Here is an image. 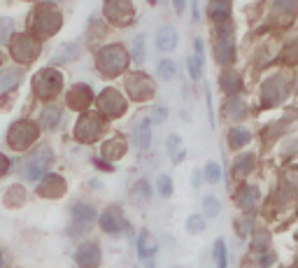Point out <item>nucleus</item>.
I'll return each instance as SVG.
<instances>
[{
  "label": "nucleus",
  "mask_w": 298,
  "mask_h": 268,
  "mask_svg": "<svg viewBox=\"0 0 298 268\" xmlns=\"http://www.w3.org/2000/svg\"><path fill=\"white\" fill-rule=\"evenodd\" d=\"M100 261V247L96 243H86L77 250V263L82 268H93Z\"/></svg>",
  "instance_id": "15"
},
{
  "label": "nucleus",
  "mask_w": 298,
  "mask_h": 268,
  "mask_svg": "<svg viewBox=\"0 0 298 268\" xmlns=\"http://www.w3.org/2000/svg\"><path fill=\"white\" fill-rule=\"evenodd\" d=\"M138 250H140V256L142 259H147V256H152L154 254V243H152V238H149V231H142L140 238H138Z\"/></svg>",
  "instance_id": "30"
},
{
  "label": "nucleus",
  "mask_w": 298,
  "mask_h": 268,
  "mask_svg": "<svg viewBox=\"0 0 298 268\" xmlns=\"http://www.w3.org/2000/svg\"><path fill=\"white\" fill-rule=\"evenodd\" d=\"M180 147H182V140H180V135H177V133H170V135H168V145H165V149H168V154H170L172 158H175L177 154L182 152Z\"/></svg>",
  "instance_id": "37"
},
{
  "label": "nucleus",
  "mask_w": 298,
  "mask_h": 268,
  "mask_svg": "<svg viewBox=\"0 0 298 268\" xmlns=\"http://www.w3.org/2000/svg\"><path fill=\"white\" fill-rule=\"evenodd\" d=\"M133 59L138 63L145 61V35H138L133 42Z\"/></svg>",
  "instance_id": "39"
},
{
  "label": "nucleus",
  "mask_w": 298,
  "mask_h": 268,
  "mask_svg": "<svg viewBox=\"0 0 298 268\" xmlns=\"http://www.w3.org/2000/svg\"><path fill=\"white\" fill-rule=\"evenodd\" d=\"M98 103H100V108H103L107 115H112V117H119L124 110H126L124 98L119 96L114 89H105V91L100 93V98H98Z\"/></svg>",
  "instance_id": "13"
},
{
  "label": "nucleus",
  "mask_w": 298,
  "mask_h": 268,
  "mask_svg": "<svg viewBox=\"0 0 298 268\" xmlns=\"http://www.w3.org/2000/svg\"><path fill=\"white\" fill-rule=\"evenodd\" d=\"M254 166H256V156L252 152H247L233 161V173H235V177H247L254 171Z\"/></svg>",
  "instance_id": "22"
},
{
  "label": "nucleus",
  "mask_w": 298,
  "mask_h": 268,
  "mask_svg": "<svg viewBox=\"0 0 298 268\" xmlns=\"http://www.w3.org/2000/svg\"><path fill=\"white\" fill-rule=\"evenodd\" d=\"M228 147L231 149H243V147H247L252 142V133L247 131V128H243V126H233L231 131H228Z\"/></svg>",
  "instance_id": "19"
},
{
  "label": "nucleus",
  "mask_w": 298,
  "mask_h": 268,
  "mask_svg": "<svg viewBox=\"0 0 298 268\" xmlns=\"http://www.w3.org/2000/svg\"><path fill=\"white\" fill-rule=\"evenodd\" d=\"M156 117H158V119H165V110H163V108H156Z\"/></svg>",
  "instance_id": "48"
},
{
  "label": "nucleus",
  "mask_w": 298,
  "mask_h": 268,
  "mask_svg": "<svg viewBox=\"0 0 298 268\" xmlns=\"http://www.w3.org/2000/svg\"><path fill=\"white\" fill-rule=\"evenodd\" d=\"M49 164H51V152H49V147L42 145L35 154H33L31 164H28V168H26V175H28V180L37 182V180L44 175V171H47Z\"/></svg>",
  "instance_id": "9"
},
{
  "label": "nucleus",
  "mask_w": 298,
  "mask_h": 268,
  "mask_svg": "<svg viewBox=\"0 0 298 268\" xmlns=\"http://www.w3.org/2000/svg\"><path fill=\"white\" fill-rule=\"evenodd\" d=\"M196 56L203 59V40H196Z\"/></svg>",
  "instance_id": "45"
},
{
  "label": "nucleus",
  "mask_w": 298,
  "mask_h": 268,
  "mask_svg": "<svg viewBox=\"0 0 298 268\" xmlns=\"http://www.w3.org/2000/svg\"><path fill=\"white\" fill-rule=\"evenodd\" d=\"M203 210H205L203 217H217V215L221 212L219 198H217V196H205V198H203Z\"/></svg>",
  "instance_id": "31"
},
{
  "label": "nucleus",
  "mask_w": 298,
  "mask_h": 268,
  "mask_svg": "<svg viewBox=\"0 0 298 268\" xmlns=\"http://www.w3.org/2000/svg\"><path fill=\"white\" fill-rule=\"evenodd\" d=\"M217 61L221 66H231L235 61V47H233V28H221L217 40Z\"/></svg>",
  "instance_id": "8"
},
{
  "label": "nucleus",
  "mask_w": 298,
  "mask_h": 268,
  "mask_svg": "<svg viewBox=\"0 0 298 268\" xmlns=\"http://www.w3.org/2000/svg\"><path fill=\"white\" fill-rule=\"evenodd\" d=\"M126 86H128V93H131L133 100H145V98H149V96H152V91H154V86H152V82H149V77L142 75V73L131 75V77L126 79Z\"/></svg>",
  "instance_id": "10"
},
{
  "label": "nucleus",
  "mask_w": 298,
  "mask_h": 268,
  "mask_svg": "<svg viewBox=\"0 0 298 268\" xmlns=\"http://www.w3.org/2000/svg\"><path fill=\"white\" fill-rule=\"evenodd\" d=\"M235 203H237L240 210H245V212L256 210L259 203H261V191H259V187H254V184H245L243 189L237 191V201Z\"/></svg>",
  "instance_id": "12"
},
{
  "label": "nucleus",
  "mask_w": 298,
  "mask_h": 268,
  "mask_svg": "<svg viewBox=\"0 0 298 268\" xmlns=\"http://www.w3.org/2000/svg\"><path fill=\"white\" fill-rule=\"evenodd\" d=\"M298 152V138H293V140H286L284 145H282V154H289V156H291V154H296Z\"/></svg>",
  "instance_id": "42"
},
{
  "label": "nucleus",
  "mask_w": 298,
  "mask_h": 268,
  "mask_svg": "<svg viewBox=\"0 0 298 268\" xmlns=\"http://www.w3.org/2000/svg\"><path fill=\"white\" fill-rule=\"evenodd\" d=\"M0 268H3V256H0Z\"/></svg>",
  "instance_id": "50"
},
{
  "label": "nucleus",
  "mask_w": 298,
  "mask_h": 268,
  "mask_svg": "<svg viewBox=\"0 0 298 268\" xmlns=\"http://www.w3.org/2000/svg\"><path fill=\"white\" fill-rule=\"evenodd\" d=\"M12 28H14L12 19H7V17L0 19V42H5L7 37H10V31H12Z\"/></svg>",
  "instance_id": "41"
},
{
  "label": "nucleus",
  "mask_w": 298,
  "mask_h": 268,
  "mask_svg": "<svg viewBox=\"0 0 298 268\" xmlns=\"http://www.w3.org/2000/svg\"><path fill=\"white\" fill-rule=\"evenodd\" d=\"M75 59H79V47L77 44H63L61 51L54 54V63H70V61H75Z\"/></svg>",
  "instance_id": "26"
},
{
  "label": "nucleus",
  "mask_w": 298,
  "mask_h": 268,
  "mask_svg": "<svg viewBox=\"0 0 298 268\" xmlns=\"http://www.w3.org/2000/svg\"><path fill=\"white\" fill-rule=\"evenodd\" d=\"M103 152H105V156H107V158H112V161H114L116 156H122V154L126 152V145H124L122 140H110L107 145L103 147Z\"/></svg>",
  "instance_id": "32"
},
{
  "label": "nucleus",
  "mask_w": 298,
  "mask_h": 268,
  "mask_svg": "<svg viewBox=\"0 0 298 268\" xmlns=\"http://www.w3.org/2000/svg\"><path fill=\"white\" fill-rule=\"evenodd\" d=\"M219 84L228 96H235V93L243 89V79H240V75H237L235 70L228 68V70H224V73L219 75Z\"/></svg>",
  "instance_id": "18"
},
{
  "label": "nucleus",
  "mask_w": 298,
  "mask_h": 268,
  "mask_svg": "<svg viewBox=\"0 0 298 268\" xmlns=\"http://www.w3.org/2000/svg\"><path fill=\"white\" fill-rule=\"evenodd\" d=\"M275 263H277V254H275L273 250L259 254V268H273Z\"/></svg>",
  "instance_id": "40"
},
{
  "label": "nucleus",
  "mask_w": 298,
  "mask_h": 268,
  "mask_svg": "<svg viewBox=\"0 0 298 268\" xmlns=\"http://www.w3.org/2000/svg\"><path fill=\"white\" fill-rule=\"evenodd\" d=\"M105 14L114 24H128L133 19V3L131 0H105Z\"/></svg>",
  "instance_id": "7"
},
{
  "label": "nucleus",
  "mask_w": 298,
  "mask_h": 268,
  "mask_svg": "<svg viewBox=\"0 0 298 268\" xmlns=\"http://www.w3.org/2000/svg\"><path fill=\"white\" fill-rule=\"evenodd\" d=\"M0 61H3V59H0Z\"/></svg>",
  "instance_id": "55"
},
{
  "label": "nucleus",
  "mask_w": 298,
  "mask_h": 268,
  "mask_svg": "<svg viewBox=\"0 0 298 268\" xmlns=\"http://www.w3.org/2000/svg\"><path fill=\"white\" fill-rule=\"evenodd\" d=\"M177 75V66H175V61H170V59H165V61H161L158 63V77L161 79H172Z\"/></svg>",
  "instance_id": "33"
},
{
  "label": "nucleus",
  "mask_w": 298,
  "mask_h": 268,
  "mask_svg": "<svg viewBox=\"0 0 298 268\" xmlns=\"http://www.w3.org/2000/svg\"><path fill=\"white\" fill-rule=\"evenodd\" d=\"M7 171V158L0 154V173H5Z\"/></svg>",
  "instance_id": "46"
},
{
  "label": "nucleus",
  "mask_w": 298,
  "mask_h": 268,
  "mask_svg": "<svg viewBox=\"0 0 298 268\" xmlns=\"http://www.w3.org/2000/svg\"><path fill=\"white\" fill-rule=\"evenodd\" d=\"M245 103L243 100H237V98H233L231 103H228V115H231V119L233 122H240V119H243L245 117Z\"/></svg>",
  "instance_id": "34"
},
{
  "label": "nucleus",
  "mask_w": 298,
  "mask_h": 268,
  "mask_svg": "<svg viewBox=\"0 0 298 268\" xmlns=\"http://www.w3.org/2000/svg\"><path fill=\"white\" fill-rule=\"evenodd\" d=\"M100 226H103V231H107V233H119L124 229V226H128L126 224V220L122 217V212L116 210V207H107L105 210V215L100 217Z\"/></svg>",
  "instance_id": "14"
},
{
  "label": "nucleus",
  "mask_w": 298,
  "mask_h": 268,
  "mask_svg": "<svg viewBox=\"0 0 298 268\" xmlns=\"http://www.w3.org/2000/svg\"><path fill=\"white\" fill-rule=\"evenodd\" d=\"M187 231L191 233V236H198V233H203L205 231V226H207V222H205V217L203 215H191V217H187Z\"/></svg>",
  "instance_id": "28"
},
{
  "label": "nucleus",
  "mask_w": 298,
  "mask_h": 268,
  "mask_svg": "<svg viewBox=\"0 0 298 268\" xmlns=\"http://www.w3.org/2000/svg\"><path fill=\"white\" fill-rule=\"evenodd\" d=\"M273 12L275 14H286V17H293L298 12V0H273Z\"/></svg>",
  "instance_id": "25"
},
{
  "label": "nucleus",
  "mask_w": 298,
  "mask_h": 268,
  "mask_svg": "<svg viewBox=\"0 0 298 268\" xmlns=\"http://www.w3.org/2000/svg\"><path fill=\"white\" fill-rule=\"evenodd\" d=\"M158 194L163 196V198H170L172 196V180L168 175L158 177Z\"/></svg>",
  "instance_id": "38"
},
{
  "label": "nucleus",
  "mask_w": 298,
  "mask_h": 268,
  "mask_svg": "<svg viewBox=\"0 0 298 268\" xmlns=\"http://www.w3.org/2000/svg\"><path fill=\"white\" fill-rule=\"evenodd\" d=\"M33 89L40 98H51L61 91V75L56 73L54 68H47L42 73H37L33 79Z\"/></svg>",
  "instance_id": "4"
},
{
  "label": "nucleus",
  "mask_w": 298,
  "mask_h": 268,
  "mask_svg": "<svg viewBox=\"0 0 298 268\" xmlns=\"http://www.w3.org/2000/svg\"><path fill=\"white\" fill-rule=\"evenodd\" d=\"M37 54H40V42H37L33 35H26V33H21L19 37H14V42H12V56L17 59L19 63H31V61H35Z\"/></svg>",
  "instance_id": "6"
},
{
  "label": "nucleus",
  "mask_w": 298,
  "mask_h": 268,
  "mask_svg": "<svg viewBox=\"0 0 298 268\" xmlns=\"http://www.w3.org/2000/svg\"><path fill=\"white\" fill-rule=\"evenodd\" d=\"M133 138H135V147L147 149L152 145V131H149V119H140L133 126Z\"/></svg>",
  "instance_id": "20"
},
{
  "label": "nucleus",
  "mask_w": 298,
  "mask_h": 268,
  "mask_svg": "<svg viewBox=\"0 0 298 268\" xmlns=\"http://www.w3.org/2000/svg\"><path fill=\"white\" fill-rule=\"evenodd\" d=\"M224 3H228V0H224Z\"/></svg>",
  "instance_id": "53"
},
{
  "label": "nucleus",
  "mask_w": 298,
  "mask_h": 268,
  "mask_svg": "<svg viewBox=\"0 0 298 268\" xmlns=\"http://www.w3.org/2000/svg\"><path fill=\"white\" fill-rule=\"evenodd\" d=\"M296 240H298V231H296Z\"/></svg>",
  "instance_id": "52"
},
{
  "label": "nucleus",
  "mask_w": 298,
  "mask_h": 268,
  "mask_svg": "<svg viewBox=\"0 0 298 268\" xmlns=\"http://www.w3.org/2000/svg\"><path fill=\"white\" fill-rule=\"evenodd\" d=\"M35 138H37V126L33 122H17L7 133V142L14 149H26Z\"/></svg>",
  "instance_id": "5"
},
{
  "label": "nucleus",
  "mask_w": 298,
  "mask_h": 268,
  "mask_svg": "<svg viewBox=\"0 0 298 268\" xmlns=\"http://www.w3.org/2000/svg\"><path fill=\"white\" fill-rule=\"evenodd\" d=\"M191 184H194L196 189H198V187L203 184V173L201 171H194V175H191Z\"/></svg>",
  "instance_id": "43"
},
{
  "label": "nucleus",
  "mask_w": 298,
  "mask_h": 268,
  "mask_svg": "<svg viewBox=\"0 0 298 268\" xmlns=\"http://www.w3.org/2000/svg\"><path fill=\"white\" fill-rule=\"evenodd\" d=\"M205 180L210 184H217L221 180V168L219 164H214V161H210V164L205 166Z\"/></svg>",
  "instance_id": "35"
},
{
  "label": "nucleus",
  "mask_w": 298,
  "mask_h": 268,
  "mask_svg": "<svg viewBox=\"0 0 298 268\" xmlns=\"http://www.w3.org/2000/svg\"><path fill=\"white\" fill-rule=\"evenodd\" d=\"M128 66V54L126 49L119 47V44H110V47H105L100 54H98V68H100V73L107 75V77H114Z\"/></svg>",
  "instance_id": "2"
},
{
  "label": "nucleus",
  "mask_w": 298,
  "mask_h": 268,
  "mask_svg": "<svg viewBox=\"0 0 298 268\" xmlns=\"http://www.w3.org/2000/svg\"><path fill=\"white\" fill-rule=\"evenodd\" d=\"M68 105L73 110H84L86 105H91V89L86 84H77L73 91L68 93Z\"/></svg>",
  "instance_id": "16"
},
{
  "label": "nucleus",
  "mask_w": 298,
  "mask_h": 268,
  "mask_svg": "<svg viewBox=\"0 0 298 268\" xmlns=\"http://www.w3.org/2000/svg\"><path fill=\"white\" fill-rule=\"evenodd\" d=\"M49 3H61V0H49Z\"/></svg>",
  "instance_id": "49"
},
{
  "label": "nucleus",
  "mask_w": 298,
  "mask_h": 268,
  "mask_svg": "<svg viewBox=\"0 0 298 268\" xmlns=\"http://www.w3.org/2000/svg\"><path fill=\"white\" fill-rule=\"evenodd\" d=\"M58 119H61V110H58L56 105H49V108H44L42 117H40V122H42L47 128H56Z\"/></svg>",
  "instance_id": "29"
},
{
  "label": "nucleus",
  "mask_w": 298,
  "mask_h": 268,
  "mask_svg": "<svg viewBox=\"0 0 298 268\" xmlns=\"http://www.w3.org/2000/svg\"><path fill=\"white\" fill-rule=\"evenodd\" d=\"M156 47L161 49V51H172V49L177 47V31L172 28V26H165V28H161V31H158Z\"/></svg>",
  "instance_id": "21"
},
{
  "label": "nucleus",
  "mask_w": 298,
  "mask_h": 268,
  "mask_svg": "<svg viewBox=\"0 0 298 268\" xmlns=\"http://www.w3.org/2000/svg\"><path fill=\"white\" fill-rule=\"evenodd\" d=\"M189 75L194 79H201L203 77V59H198V56H191L189 59Z\"/></svg>",
  "instance_id": "36"
},
{
  "label": "nucleus",
  "mask_w": 298,
  "mask_h": 268,
  "mask_svg": "<svg viewBox=\"0 0 298 268\" xmlns=\"http://www.w3.org/2000/svg\"><path fill=\"white\" fill-rule=\"evenodd\" d=\"M33 26H35V33H40V35H54L61 26V14L56 12V7H37L35 17H33Z\"/></svg>",
  "instance_id": "3"
},
{
  "label": "nucleus",
  "mask_w": 298,
  "mask_h": 268,
  "mask_svg": "<svg viewBox=\"0 0 298 268\" xmlns=\"http://www.w3.org/2000/svg\"><path fill=\"white\" fill-rule=\"evenodd\" d=\"M214 263L217 268H228V250H226V243L224 238H219L217 243H214Z\"/></svg>",
  "instance_id": "27"
},
{
  "label": "nucleus",
  "mask_w": 298,
  "mask_h": 268,
  "mask_svg": "<svg viewBox=\"0 0 298 268\" xmlns=\"http://www.w3.org/2000/svg\"><path fill=\"white\" fill-rule=\"evenodd\" d=\"M100 128H103V124H100V119H98L96 115H84L82 119H79L77 128H75V135H77L79 140L89 142L100 133Z\"/></svg>",
  "instance_id": "11"
},
{
  "label": "nucleus",
  "mask_w": 298,
  "mask_h": 268,
  "mask_svg": "<svg viewBox=\"0 0 298 268\" xmlns=\"http://www.w3.org/2000/svg\"><path fill=\"white\" fill-rule=\"evenodd\" d=\"M291 91V82L284 75H273L268 77L261 86V103L263 108H277Z\"/></svg>",
  "instance_id": "1"
},
{
  "label": "nucleus",
  "mask_w": 298,
  "mask_h": 268,
  "mask_svg": "<svg viewBox=\"0 0 298 268\" xmlns=\"http://www.w3.org/2000/svg\"><path fill=\"white\" fill-rule=\"evenodd\" d=\"M21 77H24V70H21V68H3V70H0V93L14 89V86L21 82Z\"/></svg>",
  "instance_id": "17"
},
{
  "label": "nucleus",
  "mask_w": 298,
  "mask_h": 268,
  "mask_svg": "<svg viewBox=\"0 0 298 268\" xmlns=\"http://www.w3.org/2000/svg\"><path fill=\"white\" fill-rule=\"evenodd\" d=\"M149 3H158V0H149Z\"/></svg>",
  "instance_id": "51"
},
{
  "label": "nucleus",
  "mask_w": 298,
  "mask_h": 268,
  "mask_svg": "<svg viewBox=\"0 0 298 268\" xmlns=\"http://www.w3.org/2000/svg\"><path fill=\"white\" fill-rule=\"evenodd\" d=\"M191 10H194V12H191V19L198 21V19H201V10H198V3H196V0H194V5H191Z\"/></svg>",
  "instance_id": "44"
},
{
  "label": "nucleus",
  "mask_w": 298,
  "mask_h": 268,
  "mask_svg": "<svg viewBox=\"0 0 298 268\" xmlns=\"http://www.w3.org/2000/svg\"><path fill=\"white\" fill-rule=\"evenodd\" d=\"M175 3V10L177 12H184V0H172Z\"/></svg>",
  "instance_id": "47"
},
{
  "label": "nucleus",
  "mask_w": 298,
  "mask_h": 268,
  "mask_svg": "<svg viewBox=\"0 0 298 268\" xmlns=\"http://www.w3.org/2000/svg\"><path fill=\"white\" fill-rule=\"evenodd\" d=\"M73 220L82 226L93 224V220H96V207L86 205V203H77V205L73 207Z\"/></svg>",
  "instance_id": "23"
},
{
  "label": "nucleus",
  "mask_w": 298,
  "mask_h": 268,
  "mask_svg": "<svg viewBox=\"0 0 298 268\" xmlns=\"http://www.w3.org/2000/svg\"><path fill=\"white\" fill-rule=\"evenodd\" d=\"M175 268H180V266H175Z\"/></svg>",
  "instance_id": "54"
},
{
  "label": "nucleus",
  "mask_w": 298,
  "mask_h": 268,
  "mask_svg": "<svg viewBox=\"0 0 298 268\" xmlns=\"http://www.w3.org/2000/svg\"><path fill=\"white\" fill-rule=\"evenodd\" d=\"M207 12H210V19H212V21L221 24V21H226V19H228L231 7H228V3H224V0H212V3H210V7H207Z\"/></svg>",
  "instance_id": "24"
}]
</instances>
